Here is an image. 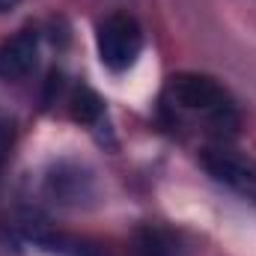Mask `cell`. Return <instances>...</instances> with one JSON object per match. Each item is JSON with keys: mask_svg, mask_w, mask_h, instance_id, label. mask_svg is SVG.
<instances>
[{"mask_svg": "<svg viewBox=\"0 0 256 256\" xmlns=\"http://www.w3.org/2000/svg\"><path fill=\"white\" fill-rule=\"evenodd\" d=\"M164 98L173 110L202 116L208 128H214V131H236V126H238V114H236L230 92L208 74H200V72L173 74L167 80Z\"/></svg>", "mask_w": 256, "mask_h": 256, "instance_id": "cell-1", "label": "cell"}, {"mask_svg": "<svg viewBox=\"0 0 256 256\" xmlns=\"http://www.w3.org/2000/svg\"><path fill=\"white\" fill-rule=\"evenodd\" d=\"M96 45H98V57L102 63L108 66L110 72H128L131 66L137 63L140 51H143V30L140 24L126 15V12H116V15H108L98 30H96Z\"/></svg>", "mask_w": 256, "mask_h": 256, "instance_id": "cell-2", "label": "cell"}, {"mask_svg": "<svg viewBox=\"0 0 256 256\" xmlns=\"http://www.w3.org/2000/svg\"><path fill=\"white\" fill-rule=\"evenodd\" d=\"M200 164L208 170V176L220 185H226L230 191L244 196L248 202L256 206V164L242 158L238 152L226 149V146H208L200 155Z\"/></svg>", "mask_w": 256, "mask_h": 256, "instance_id": "cell-3", "label": "cell"}, {"mask_svg": "<svg viewBox=\"0 0 256 256\" xmlns=\"http://www.w3.org/2000/svg\"><path fill=\"white\" fill-rule=\"evenodd\" d=\"M45 191L51 194L54 202H60V206H80V202H86L92 196L96 188H92V176L84 167L63 161V164H57L48 173Z\"/></svg>", "mask_w": 256, "mask_h": 256, "instance_id": "cell-4", "label": "cell"}, {"mask_svg": "<svg viewBox=\"0 0 256 256\" xmlns=\"http://www.w3.org/2000/svg\"><path fill=\"white\" fill-rule=\"evenodd\" d=\"M36 57H39V33L33 27L18 30L0 45V78L6 80L24 78L36 66Z\"/></svg>", "mask_w": 256, "mask_h": 256, "instance_id": "cell-5", "label": "cell"}, {"mask_svg": "<svg viewBox=\"0 0 256 256\" xmlns=\"http://www.w3.org/2000/svg\"><path fill=\"white\" fill-rule=\"evenodd\" d=\"M134 256H179V248L164 230L143 226L134 232Z\"/></svg>", "mask_w": 256, "mask_h": 256, "instance_id": "cell-6", "label": "cell"}, {"mask_svg": "<svg viewBox=\"0 0 256 256\" xmlns=\"http://www.w3.org/2000/svg\"><path fill=\"white\" fill-rule=\"evenodd\" d=\"M72 114H74V120H80V122H92V120L102 116V98H98L92 90L80 86V90H74V96H72Z\"/></svg>", "mask_w": 256, "mask_h": 256, "instance_id": "cell-7", "label": "cell"}, {"mask_svg": "<svg viewBox=\"0 0 256 256\" xmlns=\"http://www.w3.org/2000/svg\"><path fill=\"white\" fill-rule=\"evenodd\" d=\"M9 149H12V122L0 120V167H3V161L9 155Z\"/></svg>", "mask_w": 256, "mask_h": 256, "instance_id": "cell-8", "label": "cell"}, {"mask_svg": "<svg viewBox=\"0 0 256 256\" xmlns=\"http://www.w3.org/2000/svg\"><path fill=\"white\" fill-rule=\"evenodd\" d=\"M12 6H18V0H0V12H9Z\"/></svg>", "mask_w": 256, "mask_h": 256, "instance_id": "cell-9", "label": "cell"}]
</instances>
